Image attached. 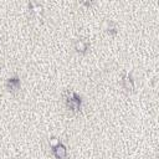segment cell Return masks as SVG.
I'll use <instances>...</instances> for the list:
<instances>
[{"label": "cell", "instance_id": "6da1fadb", "mask_svg": "<svg viewBox=\"0 0 159 159\" xmlns=\"http://www.w3.org/2000/svg\"><path fill=\"white\" fill-rule=\"evenodd\" d=\"M63 101H65L66 108L72 113H78L81 111V108H82V98H81V96H78L72 89H67L63 93Z\"/></svg>", "mask_w": 159, "mask_h": 159}, {"label": "cell", "instance_id": "7a4b0ae2", "mask_svg": "<svg viewBox=\"0 0 159 159\" xmlns=\"http://www.w3.org/2000/svg\"><path fill=\"white\" fill-rule=\"evenodd\" d=\"M73 48L77 53H81V55H84L87 53L88 48H89V41L84 37H80V39H76L75 42H73Z\"/></svg>", "mask_w": 159, "mask_h": 159}, {"label": "cell", "instance_id": "3957f363", "mask_svg": "<svg viewBox=\"0 0 159 159\" xmlns=\"http://www.w3.org/2000/svg\"><path fill=\"white\" fill-rule=\"evenodd\" d=\"M27 10H29V15L31 19H37L40 17V15L42 14V5L40 2H36V1H30L27 4Z\"/></svg>", "mask_w": 159, "mask_h": 159}, {"label": "cell", "instance_id": "277c9868", "mask_svg": "<svg viewBox=\"0 0 159 159\" xmlns=\"http://www.w3.org/2000/svg\"><path fill=\"white\" fill-rule=\"evenodd\" d=\"M6 89L10 92V93H16L20 91V87H21V81L17 76H14V77H10L6 80Z\"/></svg>", "mask_w": 159, "mask_h": 159}, {"label": "cell", "instance_id": "5b68a950", "mask_svg": "<svg viewBox=\"0 0 159 159\" xmlns=\"http://www.w3.org/2000/svg\"><path fill=\"white\" fill-rule=\"evenodd\" d=\"M122 87L127 91V92H134V88H135V84H134V78H133V75L132 72H128L123 76L122 78Z\"/></svg>", "mask_w": 159, "mask_h": 159}, {"label": "cell", "instance_id": "8992f818", "mask_svg": "<svg viewBox=\"0 0 159 159\" xmlns=\"http://www.w3.org/2000/svg\"><path fill=\"white\" fill-rule=\"evenodd\" d=\"M52 154L56 159H65L67 157V147L60 142L57 145L52 147Z\"/></svg>", "mask_w": 159, "mask_h": 159}, {"label": "cell", "instance_id": "52a82bcc", "mask_svg": "<svg viewBox=\"0 0 159 159\" xmlns=\"http://www.w3.org/2000/svg\"><path fill=\"white\" fill-rule=\"evenodd\" d=\"M102 29L104 30V32H107L111 36H114L118 32V26L113 20H104L102 22Z\"/></svg>", "mask_w": 159, "mask_h": 159}, {"label": "cell", "instance_id": "ba28073f", "mask_svg": "<svg viewBox=\"0 0 159 159\" xmlns=\"http://www.w3.org/2000/svg\"><path fill=\"white\" fill-rule=\"evenodd\" d=\"M60 143V139L57 138V137H51L50 139H48V144H50V147L52 148V147H55V145H57Z\"/></svg>", "mask_w": 159, "mask_h": 159}, {"label": "cell", "instance_id": "9c48e42d", "mask_svg": "<svg viewBox=\"0 0 159 159\" xmlns=\"http://www.w3.org/2000/svg\"><path fill=\"white\" fill-rule=\"evenodd\" d=\"M82 4H83V5H86V6H91L93 2H92V1H89V2H88V1H86V2H82Z\"/></svg>", "mask_w": 159, "mask_h": 159}]
</instances>
